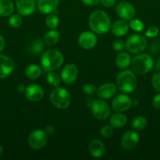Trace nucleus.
<instances>
[{
	"mask_svg": "<svg viewBox=\"0 0 160 160\" xmlns=\"http://www.w3.org/2000/svg\"><path fill=\"white\" fill-rule=\"evenodd\" d=\"M119 1H124V0H119Z\"/></svg>",
	"mask_w": 160,
	"mask_h": 160,
	"instance_id": "a18cd8bd",
	"label": "nucleus"
},
{
	"mask_svg": "<svg viewBox=\"0 0 160 160\" xmlns=\"http://www.w3.org/2000/svg\"><path fill=\"white\" fill-rule=\"evenodd\" d=\"M8 22H9V24L11 28H17L21 26L23 20H22L20 14H13L11 17H9Z\"/></svg>",
	"mask_w": 160,
	"mask_h": 160,
	"instance_id": "7c9ffc66",
	"label": "nucleus"
},
{
	"mask_svg": "<svg viewBox=\"0 0 160 160\" xmlns=\"http://www.w3.org/2000/svg\"><path fill=\"white\" fill-rule=\"evenodd\" d=\"M132 106V99L126 94H120L113 98L111 102V108L118 112L127 111Z\"/></svg>",
	"mask_w": 160,
	"mask_h": 160,
	"instance_id": "9d476101",
	"label": "nucleus"
},
{
	"mask_svg": "<svg viewBox=\"0 0 160 160\" xmlns=\"http://www.w3.org/2000/svg\"><path fill=\"white\" fill-rule=\"evenodd\" d=\"M3 152V146H2V145H0V156H2Z\"/></svg>",
	"mask_w": 160,
	"mask_h": 160,
	"instance_id": "c03bdc74",
	"label": "nucleus"
},
{
	"mask_svg": "<svg viewBox=\"0 0 160 160\" xmlns=\"http://www.w3.org/2000/svg\"><path fill=\"white\" fill-rule=\"evenodd\" d=\"M132 62V58L130 53L126 52H121L119 54L117 55L115 58L116 66L119 69H126L130 67Z\"/></svg>",
	"mask_w": 160,
	"mask_h": 160,
	"instance_id": "412c9836",
	"label": "nucleus"
},
{
	"mask_svg": "<svg viewBox=\"0 0 160 160\" xmlns=\"http://www.w3.org/2000/svg\"><path fill=\"white\" fill-rule=\"evenodd\" d=\"M64 57L62 53L56 49H50L45 52L41 58V65L45 71H53L62 66Z\"/></svg>",
	"mask_w": 160,
	"mask_h": 160,
	"instance_id": "7ed1b4c3",
	"label": "nucleus"
},
{
	"mask_svg": "<svg viewBox=\"0 0 160 160\" xmlns=\"http://www.w3.org/2000/svg\"><path fill=\"white\" fill-rule=\"evenodd\" d=\"M112 48L115 52H122L124 50V48H125V43L121 39L115 40L113 42Z\"/></svg>",
	"mask_w": 160,
	"mask_h": 160,
	"instance_id": "c9c22d12",
	"label": "nucleus"
},
{
	"mask_svg": "<svg viewBox=\"0 0 160 160\" xmlns=\"http://www.w3.org/2000/svg\"><path fill=\"white\" fill-rule=\"evenodd\" d=\"M45 131L48 136L53 135L55 132V128H53V126H51V125H49V126H47L46 128H45Z\"/></svg>",
	"mask_w": 160,
	"mask_h": 160,
	"instance_id": "ea45409f",
	"label": "nucleus"
},
{
	"mask_svg": "<svg viewBox=\"0 0 160 160\" xmlns=\"http://www.w3.org/2000/svg\"><path fill=\"white\" fill-rule=\"evenodd\" d=\"M147 120L145 117L142 116H138L135 117L132 121V127L136 131H141L147 127Z\"/></svg>",
	"mask_w": 160,
	"mask_h": 160,
	"instance_id": "a878e982",
	"label": "nucleus"
},
{
	"mask_svg": "<svg viewBox=\"0 0 160 160\" xmlns=\"http://www.w3.org/2000/svg\"><path fill=\"white\" fill-rule=\"evenodd\" d=\"M129 29H130L129 23H127L124 20H116L111 26V33L115 37L125 36L129 32Z\"/></svg>",
	"mask_w": 160,
	"mask_h": 160,
	"instance_id": "aec40b11",
	"label": "nucleus"
},
{
	"mask_svg": "<svg viewBox=\"0 0 160 160\" xmlns=\"http://www.w3.org/2000/svg\"><path fill=\"white\" fill-rule=\"evenodd\" d=\"M116 13L122 20H130L134 18L136 15V9L130 2L126 1H122L116 6Z\"/></svg>",
	"mask_w": 160,
	"mask_h": 160,
	"instance_id": "1a4fd4ad",
	"label": "nucleus"
},
{
	"mask_svg": "<svg viewBox=\"0 0 160 160\" xmlns=\"http://www.w3.org/2000/svg\"><path fill=\"white\" fill-rule=\"evenodd\" d=\"M78 43L83 49H92L97 45V37L93 31H84L78 36Z\"/></svg>",
	"mask_w": 160,
	"mask_h": 160,
	"instance_id": "ddd939ff",
	"label": "nucleus"
},
{
	"mask_svg": "<svg viewBox=\"0 0 160 160\" xmlns=\"http://www.w3.org/2000/svg\"><path fill=\"white\" fill-rule=\"evenodd\" d=\"M24 95L29 101L39 102L43 98L44 90L39 84H33L25 88Z\"/></svg>",
	"mask_w": 160,
	"mask_h": 160,
	"instance_id": "dca6fc26",
	"label": "nucleus"
},
{
	"mask_svg": "<svg viewBox=\"0 0 160 160\" xmlns=\"http://www.w3.org/2000/svg\"><path fill=\"white\" fill-rule=\"evenodd\" d=\"M117 89L116 84L113 83H105L97 89V95L100 99L108 100L115 95Z\"/></svg>",
	"mask_w": 160,
	"mask_h": 160,
	"instance_id": "2eb2a0df",
	"label": "nucleus"
},
{
	"mask_svg": "<svg viewBox=\"0 0 160 160\" xmlns=\"http://www.w3.org/2000/svg\"><path fill=\"white\" fill-rule=\"evenodd\" d=\"M152 84L155 91L160 92V72H157L152 75Z\"/></svg>",
	"mask_w": 160,
	"mask_h": 160,
	"instance_id": "2f4dec72",
	"label": "nucleus"
},
{
	"mask_svg": "<svg viewBox=\"0 0 160 160\" xmlns=\"http://www.w3.org/2000/svg\"><path fill=\"white\" fill-rule=\"evenodd\" d=\"M5 45H6V42H5V39L3 36L0 34V52L3 51L5 48Z\"/></svg>",
	"mask_w": 160,
	"mask_h": 160,
	"instance_id": "a19ab883",
	"label": "nucleus"
},
{
	"mask_svg": "<svg viewBox=\"0 0 160 160\" xmlns=\"http://www.w3.org/2000/svg\"><path fill=\"white\" fill-rule=\"evenodd\" d=\"M140 137L136 131H127L123 134L121 138V146L124 150L130 151L133 149L138 145Z\"/></svg>",
	"mask_w": 160,
	"mask_h": 160,
	"instance_id": "f8f14e48",
	"label": "nucleus"
},
{
	"mask_svg": "<svg viewBox=\"0 0 160 160\" xmlns=\"http://www.w3.org/2000/svg\"><path fill=\"white\" fill-rule=\"evenodd\" d=\"M154 66H155V70L160 72V59H158V60L155 62V63H154Z\"/></svg>",
	"mask_w": 160,
	"mask_h": 160,
	"instance_id": "37998d69",
	"label": "nucleus"
},
{
	"mask_svg": "<svg viewBox=\"0 0 160 160\" xmlns=\"http://www.w3.org/2000/svg\"><path fill=\"white\" fill-rule=\"evenodd\" d=\"M97 88L93 84H90V83H87L85 84L83 87V91L85 94L86 95H92L97 93Z\"/></svg>",
	"mask_w": 160,
	"mask_h": 160,
	"instance_id": "72a5a7b5",
	"label": "nucleus"
},
{
	"mask_svg": "<svg viewBox=\"0 0 160 160\" xmlns=\"http://www.w3.org/2000/svg\"><path fill=\"white\" fill-rule=\"evenodd\" d=\"M60 40V33L55 29H52L48 31L44 35V43L46 44L47 45L53 46L57 44Z\"/></svg>",
	"mask_w": 160,
	"mask_h": 160,
	"instance_id": "b1692460",
	"label": "nucleus"
},
{
	"mask_svg": "<svg viewBox=\"0 0 160 160\" xmlns=\"http://www.w3.org/2000/svg\"><path fill=\"white\" fill-rule=\"evenodd\" d=\"M158 28L155 26H152L150 28H147V30L145 32V36L147 38H155L158 34Z\"/></svg>",
	"mask_w": 160,
	"mask_h": 160,
	"instance_id": "f704fd0d",
	"label": "nucleus"
},
{
	"mask_svg": "<svg viewBox=\"0 0 160 160\" xmlns=\"http://www.w3.org/2000/svg\"><path fill=\"white\" fill-rule=\"evenodd\" d=\"M117 88L124 93H132L134 92L137 85L136 74L133 70L124 69L118 74L116 78Z\"/></svg>",
	"mask_w": 160,
	"mask_h": 160,
	"instance_id": "f03ea898",
	"label": "nucleus"
},
{
	"mask_svg": "<svg viewBox=\"0 0 160 160\" xmlns=\"http://www.w3.org/2000/svg\"><path fill=\"white\" fill-rule=\"evenodd\" d=\"M61 78L66 84H72L78 78V68L73 63H68L63 67Z\"/></svg>",
	"mask_w": 160,
	"mask_h": 160,
	"instance_id": "4468645a",
	"label": "nucleus"
},
{
	"mask_svg": "<svg viewBox=\"0 0 160 160\" xmlns=\"http://www.w3.org/2000/svg\"><path fill=\"white\" fill-rule=\"evenodd\" d=\"M45 48V45L42 40H35L30 46V52L32 55H39Z\"/></svg>",
	"mask_w": 160,
	"mask_h": 160,
	"instance_id": "bb28decb",
	"label": "nucleus"
},
{
	"mask_svg": "<svg viewBox=\"0 0 160 160\" xmlns=\"http://www.w3.org/2000/svg\"><path fill=\"white\" fill-rule=\"evenodd\" d=\"M100 2L104 7L111 8L115 5L116 0H100Z\"/></svg>",
	"mask_w": 160,
	"mask_h": 160,
	"instance_id": "4c0bfd02",
	"label": "nucleus"
},
{
	"mask_svg": "<svg viewBox=\"0 0 160 160\" xmlns=\"http://www.w3.org/2000/svg\"><path fill=\"white\" fill-rule=\"evenodd\" d=\"M60 0H38L37 9L43 14H50L54 12L59 6Z\"/></svg>",
	"mask_w": 160,
	"mask_h": 160,
	"instance_id": "a211bd4d",
	"label": "nucleus"
},
{
	"mask_svg": "<svg viewBox=\"0 0 160 160\" xmlns=\"http://www.w3.org/2000/svg\"><path fill=\"white\" fill-rule=\"evenodd\" d=\"M13 11L14 3L11 0H0V17H9Z\"/></svg>",
	"mask_w": 160,
	"mask_h": 160,
	"instance_id": "5701e85b",
	"label": "nucleus"
},
{
	"mask_svg": "<svg viewBox=\"0 0 160 160\" xmlns=\"http://www.w3.org/2000/svg\"><path fill=\"white\" fill-rule=\"evenodd\" d=\"M129 26L132 30L136 31V32H141V31H144V23L141 20H138V19L133 18L132 20H130Z\"/></svg>",
	"mask_w": 160,
	"mask_h": 160,
	"instance_id": "c756f323",
	"label": "nucleus"
},
{
	"mask_svg": "<svg viewBox=\"0 0 160 160\" xmlns=\"http://www.w3.org/2000/svg\"><path fill=\"white\" fill-rule=\"evenodd\" d=\"M42 70L39 66L36 64H31L25 69V75L31 80H35L42 75Z\"/></svg>",
	"mask_w": 160,
	"mask_h": 160,
	"instance_id": "393cba45",
	"label": "nucleus"
},
{
	"mask_svg": "<svg viewBox=\"0 0 160 160\" xmlns=\"http://www.w3.org/2000/svg\"><path fill=\"white\" fill-rule=\"evenodd\" d=\"M147 42L145 37L141 34H132L127 38L125 43V48L131 54H139L145 50Z\"/></svg>",
	"mask_w": 160,
	"mask_h": 160,
	"instance_id": "423d86ee",
	"label": "nucleus"
},
{
	"mask_svg": "<svg viewBox=\"0 0 160 160\" xmlns=\"http://www.w3.org/2000/svg\"><path fill=\"white\" fill-rule=\"evenodd\" d=\"M48 141V135L42 130H34L28 136V145L32 149L40 150L45 147Z\"/></svg>",
	"mask_w": 160,
	"mask_h": 160,
	"instance_id": "0eeeda50",
	"label": "nucleus"
},
{
	"mask_svg": "<svg viewBox=\"0 0 160 160\" xmlns=\"http://www.w3.org/2000/svg\"><path fill=\"white\" fill-rule=\"evenodd\" d=\"M154 59L147 54L139 53L132 59V70L135 74L144 75L148 73L154 67Z\"/></svg>",
	"mask_w": 160,
	"mask_h": 160,
	"instance_id": "20e7f679",
	"label": "nucleus"
},
{
	"mask_svg": "<svg viewBox=\"0 0 160 160\" xmlns=\"http://www.w3.org/2000/svg\"><path fill=\"white\" fill-rule=\"evenodd\" d=\"M61 76L57 73L53 71H49L46 74V81L49 84L53 87H58L61 84Z\"/></svg>",
	"mask_w": 160,
	"mask_h": 160,
	"instance_id": "cd10ccee",
	"label": "nucleus"
},
{
	"mask_svg": "<svg viewBox=\"0 0 160 160\" xmlns=\"http://www.w3.org/2000/svg\"><path fill=\"white\" fill-rule=\"evenodd\" d=\"M15 6L20 16L28 17L32 15L37 7L35 0H16Z\"/></svg>",
	"mask_w": 160,
	"mask_h": 160,
	"instance_id": "9b49d317",
	"label": "nucleus"
},
{
	"mask_svg": "<svg viewBox=\"0 0 160 160\" xmlns=\"http://www.w3.org/2000/svg\"><path fill=\"white\" fill-rule=\"evenodd\" d=\"M113 134V128L111 125H104L100 129V135L104 138L111 137Z\"/></svg>",
	"mask_w": 160,
	"mask_h": 160,
	"instance_id": "473e14b6",
	"label": "nucleus"
},
{
	"mask_svg": "<svg viewBox=\"0 0 160 160\" xmlns=\"http://www.w3.org/2000/svg\"><path fill=\"white\" fill-rule=\"evenodd\" d=\"M89 26L93 32L97 34H104L111 30V20L109 16L101 9L93 11L89 15Z\"/></svg>",
	"mask_w": 160,
	"mask_h": 160,
	"instance_id": "f257e3e1",
	"label": "nucleus"
},
{
	"mask_svg": "<svg viewBox=\"0 0 160 160\" xmlns=\"http://www.w3.org/2000/svg\"><path fill=\"white\" fill-rule=\"evenodd\" d=\"M91 111L94 117L99 120H107L111 115V108L103 99L94 100L91 104Z\"/></svg>",
	"mask_w": 160,
	"mask_h": 160,
	"instance_id": "6e6552de",
	"label": "nucleus"
},
{
	"mask_svg": "<svg viewBox=\"0 0 160 160\" xmlns=\"http://www.w3.org/2000/svg\"><path fill=\"white\" fill-rule=\"evenodd\" d=\"M83 3L86 6H97V4H99L100 2V0H82Z\"/></svg>",
	"mask_w": 160,
	"mask_h": 160,
	"instance_id": "58836bf2",
	"label": "nucleus"
},
{
	"mask_svg": "<svg viewBox=\"0 0 160 160\" xmlns=\"http://www.w3.org/2000/svg\"><path fill=\"white\" fill-rule=\"evenodd\" d=\"M127 123V118L125 115L121 113V112H118V113H115L110 117L109 123L113 128H116V129H119L122 128Z\"/></svg>",
	"mask_w": 160,
	"mask_h": 160,
	"instance_id": "4be33fe9",
	"label": "nucleus"
},
{
	"mask_svg": "<svg viewBox=\"0 0 160 160\" xmlns=\"http://www.w3.org/2000/svg\"><path fill=\"white\" fill-rule=\"evenodd\" d=\"M25 88H26L24 87V84H19L18 87H17V90H18V92H20V93H23V92H24Z\"/></svg>",
	"mask_w": 160,
	"mask_h": 160,
	"instance_id": "79ce46f5",
	"label": "nucleus"
},
{
	"mask_svg": "<svg viewBox=\"0 0 160 160\" xmlns=\"http://www.w3.org/2000/svg\"><path fill=\"white\" fill-rule=\"evenodd\" d=\"M89 152L93 157L99 159L104 156L105 153V145L98 139L92 140L89 144Z\"/></svg>",
	"mask_w": 160,
	"mask_h": 160,
	"instance_id": "6ab92c4d",
	"label": "nucleus"
},
{
	"mask_svg": "<svg viewBox=\"0 0 160 160\" xmlns=\"http://www.w3.org/2000/svg\"><path fill=\"white\" fill-rule=\"evenodd\" d=\"M152 106L155 109H160V93L157 94L154 96L153 99H152Z\"/></svg>",
	"mask_w": 160,
	"mask_h": 160,
	"instance_id": "e433bc0d",
	"label": "nucleus"
},
{
	"mask_svg": "<svg viewBox=\"0 0 160 160\" xmlns=\"http://www.w3.org/2000/svg\"><path fill=\"white\" fill-rule=\"evenodd\" d=\"M50 99L52 105L57 109H67L71 104V95L68 91L59 86L52 91Z\"/></svg>",
	"mask_w": 160,
	"mask_h": 160,
	"instance_id": "39448f33",
	"label": "nucleus"
},
{
	"mask_svg": "<svg viewBox=\"0 0 160 160\" xmlns=\"http://www.w3.org/2000/svg\"><path fill=\"white\" fill-rule=\"evenodd\" d=\"M14 70V62L10 57L0 55V79L7 78Z\"/></svg>",
	"mask_w": 160,
	"mask_h": 160,
	"instance_id": "f3484780",
	"label": "nucleus"
},
{
	"mask_svg": "<svg viewBox=\"0 0 160 160\" xmlns=\"http://www.w3.org/2000/svg\"><path fill=\"white\" fill-rule=\"evenodd\" d=\"M60 23V19L55 14H50L45 19V24L50 29H56Z\"/></svg>",
	"mask_w": 160,
	"mask_h": 160,
	"instance_id": "c85d7f7f",
	"label": "nucleus"
}]
</instances>
